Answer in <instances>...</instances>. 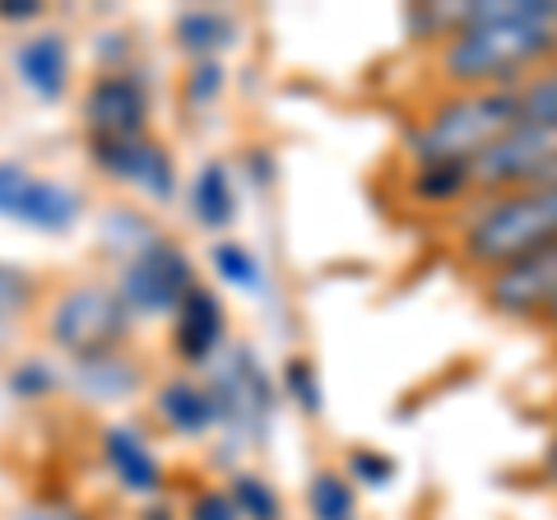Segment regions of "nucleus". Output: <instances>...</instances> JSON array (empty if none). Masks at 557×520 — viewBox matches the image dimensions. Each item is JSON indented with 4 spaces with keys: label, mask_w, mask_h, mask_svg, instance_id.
I'll return each mask as SVG.
<instances>
[{
    "label": "nucleus",
    "mask_w": 557,
    "mask_h": 520,
    "mask_svg": "<svg viewBox=\"0 0 557 520\" xmlns=\"http://www.w3.org/2000/svg\"><path fill=\"white\" fill-rule=\"evenodd\" d=\"M153 413H159L177 437H205V432L219 428L214 395H209V386L196 376H168L163 386L153 391Z\"/></svg>",
    "instance_id": "nucleus-15"
},
{
    "label": "nucleus",
    "mask_w": 557,
    "mask_h": 520,
    "mask_svg": "<svg viewBox=\"0 0 557 520\" xmlns=\"http://www.w3.org/2000/svg\"><path fill=\"white\" fill-rule=\"evenodd\" d=\"M84 131H89V145H112V140L149 135V84H145V75H135L131 65L102 71L89 84V94H84Z\"/></svg>",
    "instance_id": "nucleus-9"
},
{
    "label": "nucleus",
    "mask_w": 557,
    "mask_h": 520,
    "mask_svg": "<svg viewBox=\"0 0 557 520\" xmlns=\"http://www.w3.org/2000/svg\"><path fill=\"white\" fill-rule=\"evenodd\" d=\"M177 47L190 61H219V51L237 42V20L228 10H186L177 14Z\"/></svg>",
    "instance_id": "nucleus-19"
},
{
    "label": "nucleus",
    "mask_w": 557,
    "mask_h": 520,
    "mask_svg": "<svg viewBox=\"0 0 557 520\" xmlns=\"http://www.w3.org/2000/svg\"><path fill=\"white\" fill-rule=\"evenodd\" d=\"M548 61H557V0L456 5V33L432 47L446 89H520Z\"/></svg>",
    "instance_id": "nucleus-1"
},
{
    "label": "nucleus",
    "mask_w": 557,
    "mask_h": 520,
    "mask_svg": "<svg viewBox=\"0 0 557 520\" xmlns=\"http://www.w3.org/2000/svg\"><path fill=\"white\" fill-rule=\"evenodd\" d=\"M209 395L219 405V428H228L242 442H260L274 423V400H278V376L256 358L247 344H233L209 362L205 376Z\"/></svg>",
    "instance_id": "nucleus-5"
},
{
    "label": "nucleus",
    "mask_w": 557,
    "mask_h": 520,
    "mask_svg": "<svg viewBox=\"0 0 557 520\" xmlns=\"http://www.w3.org/2000/svg\"><path fill=\"white\" fill-rule=\"evenodd\" d=\"M228 497L242 520H284V497H278V488H270L260 474H233L228 479Z\"/></svg>",
    "instance_id": "nucleus-24"
},
{
    "label": "nucleus",
    "mask_w": 557,
    "mask_h": 520,
    "mask_svg": "<svg viewBox=\"0 0 557 520\" xmlns=\"http://www.w3.org/2000/svg\"><path fill=\"white\" fill-rule=\"evenodd\" d=\"M520 121L516 89H446L437 102L409 121L405 153L409 168L460 163L474 168L483 149H493L502 135Z\"/></svg>",
    "instance_id": "nucleus-3"
},
{
    "label": "nucleus",
    "mask_w": 557,
    "mask_h": 520,
    "mask_svg": "<svg viewBox=\"0 0 557 520\" xmlns=\"http://www.w3.org/2000/svg\"><path fill=\"white\" fill-rule=\"evenodd\" d=\"M131 331H135V317L116 298L112 284H70L47 311V339L70 362L126 349Z\"/></svg>",
    "instance_id": "nucleus-4"
},
{
    "label": "nucleus",
    "mask_w": 557,
    "mask_h": 520,
    "mask_svg": "<svg viewBox=\"0 0 557 520\" xmlns=\"http://www.w3.org/2000/svg\"><path fill=\"white\" fill-rule=\"evenodd\" d=\"M139 520H177V516H172V507H163V502H153V507L139 516Z\"/></svg>",
    "instance_id": "nucleus-34"
},
{
    "label": "nucleus",
    "mask_w": 557,
    "mask_h": 520,
    "mask_svg": "<svg viewBox=\"0 0 557 520\" xmlns=\"http://www.w3.org/2000/svg\"><path fill=\"white\" fill-rule=\"evenodd\" d=\"M98 450H102V465H108V474L116 479L121 493L159 502V493L168 488V470L135 423H108L98 437Z\"/></svg>",
    "instance_id": "nucleus-13"
},
{
    "label": "nucleus",
    "mask_w": 557,
    "mask_h": 520,
    "mask_svg": "<svg viewBox=\"0 0 557 520\" xmlns=\"http://www.w3.org/2000/svg\"><path fill=\"white\" fill-rule=\"evenodd\" d=\"M5 386L14 400H47V395H57L65 386V372L57 368V362H47V358H24V362H14L10 376H5Z\"/></svg>",
    "instance_id": "nucleus-25"
},
{
    "label": "nucleus",
    "mask_w": 557,
    "mask_h": 520,
    "mask_svg": "<svg viewBox=\"0 0 557 520\" xmlns=\"http://www.w3.org/2000/svg\"><path fill=\"white\" fill-rule=\"evenodd\" d=\"M89 159L102 177H112L121 186H135L139 196L149 200H172L177 196V163H172V153L149 140V135H135V140H112V145H89Z\"/></svg>",
    "instance_id": "nucleus-11"
},
{
    "label": "nucleus",
    "mask_w": 557,
    "mask_h": 520,
    "mask_svg": "<svg viewBox=\"0 0 557 520\" xmlns=\"http://www.w3.org/2000/svg\"><path fill=\"white\" fill-rule=\"evenodd\" d=\"M10 65L38 102H57L70 89V42L61 33H33V38H24L14 47Z\"/></svg>",
    "instance_id": "nucleus-14"
},
{
    "label": "nucleus",
    "mask_w": 557,
    "mask_h": 520,
    "mask_svg": "<svg viewBox=\"0 0 557 520\" xmlns=\"http://www.w3.org/2000/svg\"><path fill=\"white\" fill-rule=\"evenodd\" d=\"M516 102H520V121H525V126L557 135V61H548L544 71H534L525 84H520Z\"/></svg>",
    "instance_id": "nucleus-22"
},
{
    "label": "nucleus",
    "mask_w": 557,
    "mask_h": 520,
    "mask_svg": "<svg viewBox=\"0 0 557 520\" xmlns=\"http://www.w3.org/2000/svg\"><path fill=\"white\" fill-rule=\"evenodd\" d=\"M405 190L413 205L423 210H460L479 196L474 186V168H460V163H432V168H409Z\"/></svg>",
    "instance_id": "nucleus-18"
},
{
    "label": "nucleus",
    "mask_w": 557,
    "mask_h": 520,
    "mask_svg": "<svg viewBox=\"0 0 557 520\" xmlns=\"http://www.w3.org/2000/svg\"><path fill=\"white\" fill-rule=\"evenodd\" d=\"M223 349H228V311H223V298L214 288L196 284L172 311V354L186 368H209Z\"/></svg>",
    "instance_id": "nucleus-12"
},
{
    "label": "nucleus",
    "mask_w": 557,
    "mask_h": 520,
    "mask_svg": "<svg viewBox=\"0 0 557 520\" xmlns=\"http://www.w3.org/2000/svg\"><path fill=\"white\" fill-rule=\"evenodd\" d=\"M65 386L89 405H116L139 386V362L116 349V354H98V358H84V362H70V376Z\"/></svg>",
    "instance_id": "nucleus-16"
},
{
    "label": "nucleus",
    "mask_w": 557,
    "mask_h": 520,
    "mask_svg": "<svg viewBox=\"0 0 557 520\" xmlns=\"http://www.w3.org/2000/svg\"><path fill=\"white\" fill-rule=\"evenodd\" d=\"M153 237H159V233H153L149 223L139 219V214H131V210H108V214H102V242L116 251V260L145 251Z\"/></svg>",
    "instance_id": "nucleus-27"
},
{
    "label": "nucleus",
    "mask_w": 557,
    "mask_h": 520,
    "mask_svg": "<svg viewBox=\"0 0 557 520\" xmlns=\"http://www.w3.org/2000/svg\"><path fill=\"white\" fill-rule=\"evenodd\" d=\"M539 474H544L548 488H557V432H553L548 446H544V460H539Z\"/></svg>",
    "instance_id": "nucleus-33"
},
{
    "label": "nucleus",
    "mask_w": 557,
    "mask_h": 520,
    "mask_svg": "<svg viewBox=\"0 0 557 520\" xmlns=\"http://www.w3.org/2000/svg\"><path fill=\"white\" fill-rule=\"evenodd\" d=\"M399 474V465L386 456V450H376V446H354L348 450V465H344V479L354 483V488H368V493H381V488H391Z\"/></svg>",
    "instance_id": "nucleus-26"
},
{
    "label": "nucleus",
    "mask_w": 557,
    "mask_h": 520,
    "mask_svg": "<svg viewBox=\"0 0 557 520\" xmlns=\"http://www.w3.org/2000/svg\"><path fill=\"white\" fill-rule=\"evenodd\" d=\"M539 325H544V331H548V335H557V307H553V311H548V317H544V321H539Z\"/></svg>",
    "instance_id": "nucleus-35"
},
{
    "label": "nucleus",
    "mask_w": 557,
    "mask_h": 520,
    "mask_svg": "<svg viewBox=\"0 0 557 520\" xmlns=\"http://www.w3.org/2000/svg\"><path fill=\"white\" fill-rule=\"evenodd\" d=\"M196 265L190 256L168 237H153L145 251L126 256L116 265V298L126 302L135 321H153V317H172L182 307V298L196 288Z\"/></svg>",
    "instance_id": "nucleus-6"
},
{
    "label": "nucleus",
    "mask_w": 557,
    "mask_h": 520,
    "mask_svg": "<svg viewBox=\"0 0 557 520\" xmlns=\"http://www.w3.org/2000/svg\"><path fill=\"white\" fill-rule=\"evenodd\" d=\"M548 242H557V182L487 190L465 205L456 223V251L479 280Z\"/></svg>",
    "instance_id": "nucleus-2"
},
{
    "label": "nucleus",
    "mask_w": 557,
    "mask_h": 520,
    "mask_svg": "<svg viewBox=\"0 0 557 520\" xmlns=\"http://www.w3.org/2000/svg\"><path fill=\"white\" fill-rule=\"evenodd\" d=\"M223 79H228L223 61H190V71H186V79H182V102H186L190 112L214 108L219 94H223Z\"/></svg>",
    "instance_id": "nucleus-28"
},
{
    "label": "nucleus",
    "mask_w": 557,
    "mask_h": 520,
    "mask_svg": "<svg viewBox=\"0 0 557 520\" xmlns=\"http://www.w3.org/2000/svg\"><path fill=\"white\" fill-rule=\"evenodd\" d=\"M544 182H557V149H553V159H548V172H544Z\"/></svg>",
    "instance_id": "nucleus-36"
},
{
    "label": "nucleus",
    "mask_w": 557,
    "mask_h": 520,
    "mask_svg": "<svg viewBox=\"0 0 557 520\" xmlns=\"http://www.w3.org/2000/svg\"><path fill=\"white\" fill-rule=\"evenodd\" d=\"M42 20V0H0V24H33Z\"/></svg>",
    "instance_id": "nucleus-32"
},
{
    "label": "nucleus",
    "mask_w": 557,
    "mask_h": 520,
    "mask_svg": "<svg viewBox=\"0 0 557 520\" xmlns=\"http://www.w3.org/2000/svg\"><path fill=\"white\" fill-rule=\"evenodd\" d=\"M209 265H214V274L228 288L237 293H260V284H265V265H260V256L251 247H242L237 237H223L209 247Z\"/></svg>",
    "instance_id": "nucleus-21"
},
{
    "label": "nucleus",
    "mask_w": 557,
    "mask_h": 520,
    "mask_svg": "<svg viewBox=\"0 0 557 520\" xmlns=\"http://www.w3.org/2000/svg\"><path fill=\"white\" fill-rule=\"evenodd\" d=\"M307 511L311 520H358V488L344 470H317L307 479Z\"/></svg>",
    "instance_id": "nucleus-20"
},
{
    "label": "nucleus",
    "mask_w": 557,
    "mask_h": 520,
    "mask_svg": "<svg viewBox=\"0 0 557 520\" xmlns=\"http://www.w3.org/2000/svg\"><path fill=\"white\" fill-rule=\"evenodd\" d=\"M33 298H38V280H33L28 270L10 265V260H0V325L24 317L33 307Z\"/></svg>",
    "instance_id": "nucleus-29"
},
{
    "label": "nucleus",
    "mask_w": 557,
    "mask_h": 520,
    "mask_svg": "<svg viewBox=\"0 0 557 520\" xmlns=\"http://www.w3.org/2000/svg\"><path fill=\"white\" fill-rule=\"evenodd\" d=\"M278 391H284L288 400L298 405V413H307V419H321V413H325L321 372H317V362L302 358V354L284 358V368H278Z\"/></svg>",
    "instance_id": "nucleus-23"
},
{
    "label": "nucleus",
    "mask_w": 557,
    "mask_h": 520,
    "mask_svg": "<svg viewBox=\"0 0 557 520\" xmlns=\"http://www.w3.org/2000/svg\"><path fill=\"white\" fill-rule=\"evenodd\" d=\"M479 293L487 311H497V317L539 325L557 307V242L511 260V265H502L493 274H483Z\"/></svg>",
    "instance_id": "nucleus-8"
},
{
    "label": "nucleus",
    "mask_w": 557,
    "mask_h": 520,
    "mask_svg": "<svg viewBox=\"0 0 557 520\" xmlns=\"http://www.w3.org/2000/svg\"><path fill=\"white\" fill-rule=\"evenodd\" d=\"M553 149H557V135L539 131V126H525V121H516V126L502 135L493 149H483L479 159H474V186H479V196H487V190H516V186L544 182Z\"/></svg>",
    "instance_id": "nucleus-10"
},
{
    "label": "nucleus",
    "mask_w": 557,
    "mask_h": 520,
    "mask_svg": "<svg viewBox=\"0 0 557 520\" xmlns=\"http://www.w3.org/2000/svg\"><path fill=\"white\" fill-rule=\"evenodd\" d=\"M0 219L20 223L28 233L61 237L84 219V196L70 182L42 177L24 163L0 159Z\"/></svg>",
    "instance_id": "nucleus-7"
},
{
    "label": "nucleus",
    "mask_w": 557,
    "mask_h": 520,
    "mask_svg": "<svg viewBox=\"0 0 557 520\" xmlns=\"http://www.w3.org/2000/svg\"><path fill=\"white\" fill-rule=\"evenodd\" d=\"M186 205H190V219H196L205 233L233 228L237 223V182H233L228 163H219V159L200 163L186 186Z\"/></svg>",
    "instance_id": "nucleus-17"
},
{
    "label": "nucleus",
    "mask_w": 557,
    "mask_h": 520,
    "mask_svg": "<svg viewBox=\"0 0 557 520\" xmlns=\"http://www.w3.org/2000/svg\"><path fill=\"white\" fill-rule=\"evenodd\" d=\"M14 520H94V516L84 507H75V502H65V497H42V502H28Z\"/></svg>",
    "instance_id": "nucleus-31"
},
{
    "label": "nucleus",
    "mask_w": 557,
    "mask_h": 520,
    "mask_svg": "<svg viewBox=\"0 0 557 520\" xmlns=\"http://www.w3.org/2000/svg\"><path fill=\"white\" fill-rule=\"evenodd\" d=\"M186 520H242L228 488H200L186 502Z\"/></svg>",
    "instance_id": "nucleus-30"
}]
</instances>
